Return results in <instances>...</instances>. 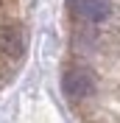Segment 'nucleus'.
Masks as SVG:
<instances>
[{"instance_id":"obj_1","label":"nucleus","mask_w":120,"mask_h":123,"mask_svg":"<svg viewBox=\"0 0 120 123\" xmlns=\"http://www.w3.org/2000/svg\"><path fill=\"white\" fill-rule=\"evenodd\" d=\"M61 90H64V95H67L70 101L90 98L92 92H95V78H92V73H87V70L73 67V70H67V73L61 76Z\"/></svg>"},{"instance_id":"obj_2","label":"nucleus","mask_w":120,"mask_h":123,"mask_svg":"<svg viewBox=\"0 0 120 123\" xmlns=\"http://www.w3.org/2000/svg\"><path fill=\"white\" fill-rule=\"evenodd\" d=\"M70 6L87 23H103L112 14V3L109 0H70Z\"/></svg>"},{"instance_id":"obj_3","label":"nucleus","mask_w":120,"mask_h":123,"mask_svg":"<svg viewBox=\"0 0 120 123\" xmlns=\"http://www.w3.org/2000/svg\"><path fill=\"white\" fill-rule=\"evenodd\" d=\"M0 53L6 56H20L23 53V37L14 28H0Z\"/></svg>"}]
</instances>
